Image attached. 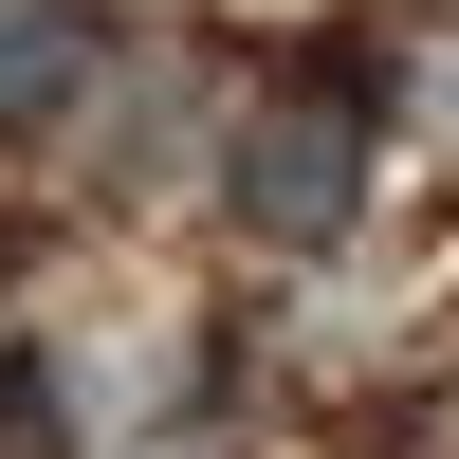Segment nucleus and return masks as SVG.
<instances>
[{"label":"nucleus","mask_w":459,"mask_h":459,"mask_svg":"<svg viewBox=\"0 0 459 459\" xmlns=\"http://www.w3.org/2000/svg\"><path fill=\"white\" fill-rule=\"evenodd\" d=\"M368 147H386V92H350L331 56H294L276 92L221 129V221H239L257 257H331L368 221Z\"/></svg>","instance_id":"f257e3e1"},{"label":"nucleus","mask_w":459,"mask_h":459,"mask_svg":"<svg viewBox=\"0 0 459 459\" xmlns=\"http://www.w3.org/2000/svg\"><path fill=\"white\" fill-rule=\"evenodd\" d=\"M110 56H129V37H110L92 0H0V147H56L74 110L110 92Z\"/></svg>","instance_id":"f03ea898"},{"label":"nucleus","mask_w":459,"mask_h":459,"mask_svg":"<svg viewBox=\"0 0 459 459\" xmlns=\"http://www.w3.org/2000/svg\"><path fill=\"white\" fill-rule=\"evenodd\" d=\"M166 147H184V74H166V56H129V110H110V129H92V184H110V203H129V184L166 166Z\"/></svg>","instance_id":"7ed1b4c3"},{"label":"nucleus","mask_w":459,"mask_h":459,"mask_svg":"<svg viewBox=\"0 0 459 459\" xmlns=\"http://www.w3.org/2000/svg\"><path fill=\"white\" fill-rule=\"evenodd\" d=\"M0 459H74V368L0 331Z\"/></svg>","instance_id":"20e7f679"},{"label":"nucleus","mask_w":459,"mask_h":459,"mask_svg":"<svg viewBox=\"0 0 459 459\" xmlns=\"http://www.w3.org/2000/svg\"><path fill=\"white\" fill-rule=\"evenodd\" d=\"M129 459H203V441H129Z\"/></svg>","instance_id":"39448f33"}]
</instances>
